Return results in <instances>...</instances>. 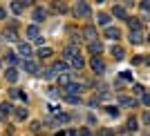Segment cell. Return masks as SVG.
Returning <instances> with one entry per match:
<instances>
[{"label": "cell", "mask_w": 150, "mask_h": 136, "mask_svg": "<svg viewBox=\"0 0 150 136\" xmlns=\"http://www.w3.org/2000/svg\"><path fill=\"white\" fill-rule=\"evenodd\" d=\"M74 16H76V18H90V16H92L90 5H88V2H79V5L74 7Z\"/></svg>", "instance_id": "obj_1"}, {"label": "cell", "mask_w": 150, "mask_h": 136, "mask_svg": "<svg viewBox=\"0 0 150 136\" xmlns=\"http://www.w3.org/2000/svg\"><path fill=\"white\" fill-rule=\"evenodd\" d=\"M90 67H92L94 74H99V76H101L103 72H105V62L101 60V58H96V56H94L92 60H90Z\"/></svg>", "instance_id": "obj_2"}, {"label": "cell", "mask_w": 150, "mask_h": 136, "mask_svg": "<svg viewBox=\"0 0 150 136\" xmlns=\"http://www.w3.org/2000/svg\"><path fill=\"white\" fill-rule=\"evenodd\" d=\"M63 56H65V60H69V62H72L74 58H79L81 54H79V49H76L74 45H67V47H65V51H63Z\"/></svg>", "instance_id": "obj_3"}, {"label": "cell", "mask_w": 150, "mask_h": 136, "mask_svg": "<svg viewBox=\"0 0 150 136\" xmlns=\"http://www.w3.org/2000/svg\"><path fill=\"white\" fill-rule=\"evenodd\" d=\"M81 92H83V85H76V83L65 87V94H67V96H81Z\"/></svg>", "instance_id": "obj_4"}, {"label": "cell", "mask_w": 150, "mask_h": 136, "mask_svg": "<svg viewBox=\"0 0 150 136\" xmlns=\"http://www.w3.org/2000/svg\"><path fill=\"white\" fill-rule=\"evenodd\" d=\"M18 54H20V56H23V58L27 60V58L31 56V47H29L27 43H20V45H18Z\"/></svg>", "instance_id": "obj_5"}, {"label": "cell", "mask_w": 150, "mask_h": 136, "mask_svg": "<svg viewBox=\"0 0 150 136\" xmlns=\"http://www.w3.org/2000/svg\"><path fill=\"white\" fill-rule=\"evenodd\" d=\"M141 40H144V31H141V29H134V31H130V43L139 45Z\"/></svg>", "instance_id": "obj_6"}, {"label": "cell", "mask_w": 150, "mask_h": 136, "mask_svg": "<svg viewBox=\"0 0 150 136\" xmlns=\"http://www.w3.org/2000/svg\"><path fill=\"white\" fill-rule=\"evenodd\" d=\"M83 36L88 38L90 43H94V38H96V29H94L92 25H88V27H85V29H83Z\"/></svg>", "instance_id": "obj_7"}, {"label": "cell", "mask_w": 150, "mask_h": 136, "mask_svg": "<svg viewBox=\"0 0 150 136\" xmlns=\"http://www.w3.org/2000/svg\"><path fill=\"white\" fill-rule=\"evenodd\" d=\"M23 69H25L27 74H36V72H38V67H36V62H34V60H25V62H23Z\"/></svg>", "instance_id": "obj_8"}, {"label": "cell", "mask_w": 150, "mask_h": 136, "mask_svg": "<svg viewBox=\"0 0 150 136\" xmlns=\"http://www.w3.org/2000/svg\"><path fill=\"white\" fill-rule=\"evenodd\" d=\"M45 9H34V13H31V18H34V22H43L45 20Z\"/></svg>", "instance_id": "obj_9"}, {"label": "cell", "mask_w": 150, "mask_h": 136, "mask_svg": "<svg viewBox=\"0 0 150 136\" xmlns=\"http://www.w3.org/2000/svg\"><path fill=\"white\" fill-rule=\"evenodd\" d=\"M105 36L110 38V40H117V38L121 36V31L117 29V27H108V29H105Z\"/></svg>", "instance_id": "obj_10"}, {"label": "cell", "mask_w": 150, "mask_h": 136, "mask_svg": "<svg viewBox=\"0 0 150 136\" xmlns=\"http://www.w3.org/2000/svg\"><path fill=\"white\" fill-rule=\"evenodd\" d=\"M7 81H9V83H16V81H18V69H13V67H9V69H7Z\"/></svg>", "instance_id": "obj_11"}, {"label": "cell", "mask_w": 150, "mask_h": 136, "mask_svg": "<svg viewBox=\"0 0 150 136\" xmlns=\"http://www.w3.org/2000/svg\"><path fill=\"white\" fill-rule=\"evenodd\" d=\"M96 22L103 25V27H110V16H108V13H99V16H96Z\"/></svg>", "instance_id": "obj_12"}, {"label": "cell", "mask_w": 150, "mask_h": 136, "mask_svg": "<svg viewBox=\"0 0 150 136\" xmlns=\"http://www.w3.org/2000/svg\"><path fill=\"white\" fill-rule=\"evenodd\" d=\"M13 116L18 118V121H25L27 118V109L25 107H16V109H13Z\"/></svg>", "instance_id": "obj_13"}, {"label": "cell", "mask_w": 150, "mask_h": 136, "mask_svg": "<svg viewBox=\"0 0 150 136\" xmlns=\"http://www.w3.org/2000/svg\"><path fill=\"white\" fill-rule=\"evenodd\" d=\"M27 36H29L31 40H38V38H40V36H38V27H36V25L27 27Z\"/></svg>", "instance_id": "obj_14"}, {"label": "cell", "mask_w": 150, "mask_h": 136, "mask_svg": "<svg viewBox=\"0 0 150 136\" xmlns=\"http://www.w3.org/2000/svg\"><path fill=\"white\" fill-rule=\"evenodd\" d=\"M90 51H92V54H101V51H103V45H101L99 40H94V43H90Z\"/></svg>", "instance_id": "obj_15"}, {"label": "cell", "mask_w": 150, "mask_h": 136, "mask_svg": "<svg viewBox=\"0 0 150 136\" xmlns=\"http://www.w3.org/2000/svg\"><path fill=\"white\" fill-rule=\"evenodd\" d=\"M112 56H114V60H121V58H123V49H121L119 45H112Z\"/></svg>", "instance_id": "obj_16"}, {"label": "cell", "mask_w": 150, "mask_h": 136, "mask_svg": "<svg viewBox=\"0 0 150 136\" xmlns=\"http://www.w3.org/2000/svg\"><path fill=\"white\" fill-rule=\"evenodd\" d=\"M25 7H27V2H13V5H11V11L13 13H23Z\"/></svg>", "instance_id": "obj_17"}, {"label": "cell", "mask_w": 150, "mask_h": 136, "mask_svg": "<svg viewBox=\"0 0 150 136\" xmlns=\"http://www.w3.org/2000/svg\"><path fill=\"white\" fill-rule=\"evenodd\" d=\"M121 105H123V107H137V100H134V98H128V96H123V98H121Z\"/></svg>", "instance_id": "obj_18"}, {"label": "cell", "mask_w": 150, "mask_h": 136, "mask_svg": "<svg viewBox=\"0 0 150 136\" xmlns=\"http://www.w3.org/2000/svg\"><path fill=\"white\" fill-rule=\"evenodd\" d=\"M128 25H130V31H134V29H141V22H139L137 18H128Z\"/></svg>", "instance_id": "obj_19"}, {"label": "cell", "mask_w": 150, "mask_h": 136, "mask_svg": "<svg viewBox=\"0 0 150 136\" xmlns=\"http://www.w3.org/2000/svg\"><path fill=\"white\" fill-rule=\"evenodd\" d=\"M114 16H117V18H128V13H125V7H114Z\"/></svg>", "instance_id": "obj_20"}, {"label": "cell", "mask_w": 150, "mask_h": 136, "mask_svg": "<svg viewBox=\"0 0 150 136\" xmlns=\"http://www.w3.org/2000/svg\"><path fill=\"white\" fill-rule=\"evenodd\" d=\"M58 85H61V87H67V85H72L69 76H65V74H63V76H58Z\"/></svg>", "instance_id": "obj_21"}, {"label": "cell", "mask_w": 150, "mask_h": 136, "mask_svg": "<svg viewBox=\"0 0 150 136\" xmlns=\"http://www.w3.org/2000/svg\"><path fill=\"white\" fill-rule=\"evenodd\" d=\"M45 78H47V81H52V78H54V76H56V69H54V67H50V69H45Z\"/></svg>", "instance_id": "obj_22"}, {"label": "cell", "mask_w": 150, "mask_h": 136, "mask_svg": "<svg viewBox=\"0 0 150 136\" xmlns=\"http://www.w3.org/2000/svg\"><path fill=\"white\" fill-rule=\"evenodd\" d=\"M54 69H56V72H65V69H67V62H65V60L56 62V65H54Z\"/></svg>", "instance_id": "obj_23"}, {"label": "cell", "mask_w": 150, "mask_h": 136, "mask_svg": "<svg viewBox=\"0 0 150 136\" xmlns=\"http://www.w3.org/2000/svg\"><path fill=\"white\" fill-rule=\"evenodd\" d=\"M38 56H40V58H47V56H52V49H50V47H45V49L38 51Z\"/></svg>", "instance_id": "obj_24"}, {"label": "cell", "mask_w": 150, "mask_h": 136, "mask_svg": "<svg viewBox=\"0 0 150 136\" xmlns=\"http://www.w3.org/2000/svg\"><path fill=\"white\" fill-rule=\"evenodd\" d=\"M132 94H137V96H144V87H141V85H134V87H132Z\"/></svg>", "instance_id": "obj_25"}, {"label": "cell", "mask_w": 150, "mask_h": 136, "mask_svg": "<svg viewBox=\"0 0 150 136\" xmlns=\"http://www.w3.org/2000/svg\"><path fill=\"white\" fill-rule=\"evenodd\" d=\"M5 38H7V40H16V31H13V29L5 31Z\"/></svg>", "instance_id": "obj_26"}, {"label": "cell", "mask_w": 150, "mask_h": 136, "mask_svg": "<svg viewBox=\"0 0 150 136\" xmlns=\"http://www.w3.org/2000/svg\"><path fill=\"white\" fill-rule=\"evenodd\" d=\"M67 121H69L67 114H58V116H56V123H67Z\"/></svg>", "instance_id": "obj_27"}, {"label": "cell", "mask_w": 150, "mask_h": 136, "mask_svg": "<svg viewBox=\"0 0 150 136\" xmlns=\"http://www.w3.org/2000/svg\"><path fill=\"white\" fill-rule=\"evenodd\" d=\"M72 65H74L76 69H81V67H83V58H81V56H79V58H74V60H72Z\"/></svg>", "instance_id": "obj_28"}, {"label": "cell", "mask_w": 150, "mask_h": 136, "mask_svg": "<svg viewBox=\"0 0 150 136\" xmlns=\"http://www.w3.org/2000/svg\"><path fill=\"white\" fill-rule=\"evenodd\" d=\"M105 109H108V114H110V116H114V118L119 116V109H117V107H105Z\"/></svg>", "instance_id": "obj_29"}, {"label": "cell", "mask_w": 150, "mask_h": 136, "mask_svg": "<svg viewBox=\"0 0 150 136\" xmlns=\"http://www.w3.org/2000/svg\"><path fill=\"white\" fill-rule=\"evenodd\" d=\"M65 98H67L69 103H72V105H76V103L81 100V96H67V94H65Z\"/></svg>", "instance_id": "obj_30"}, {"label": "cell", "mask_w": 150, "mask_h": 136, "mask_svg": "<svg viewBox=\"0 0 150 136\" xmlns=\"http://www.w3.org/2000/svg\"><path fill=\"white\" fill-rule=\"evenodd\" d=\"M16 60H18V54H7V62H11V65H13Z\"/></svg>", "instance_id": "obj_31"}, {"label": "cell", "mask_w": 150, "mask_h": 136, "mask_svg": "<svg viewBox=\"0 0 150 136\" xmlns=\"http://www.w3.org/2000/svg\"><path fill=\"white\" fill-rule=\"evenodd\" d=\"M141 103H144L146 107H150V94H144V96H141Z\"/></svg>", "instance_id": "obj_32"}, {"label": "cell", "mask_w": 150, "mask_h": 136, "mask_svg": "<svg viewBox=\"0 0 150 136\" xmlns=\"http://www.w3.org/2000/svg\"><path fill=\"white\" fill-rule=\"evenodd\" d=\"M128 130H137V121H134V118H130V121H128Z\"/></svg>", "instance_id": "obj_33"}, {"label": "cell", "mask_w": 150, "mask_h": 136, "mask_svg": "<svg viewBox=\"0 0 150 136\" xmlns=\"http://www.w3.org/2000/svg\"><path fill=\"white\" fill-rule=\"evenodd\" d=\"M0 109H2V114H9V111H11V109H13V107H11V105H9V103H5V105L0 107Z\"/></svg>", "instance_id": "obj_34"}, {"label": "cell", "mask_w": 150, "mask_h": 136, "mask_svg": "<svg viewBox=\"0 0 150 136\" xmlns=\"http://www.w3.org/2000/svg\"><path fill=\"white\" fill-rule=\"evenodd\" d=\"M141 9H144L146 13H150V2H141Z\"/></svg>", "instance_id": "obj_35"}, {"label": "cell", "mask_w": 150, "mask_h": 136, "mask_svg": "<svg viewBox=\"0 0 150 136\" xmlns=\"http://www.w3.org/2000/svg\"><path fill=\"white\" fill-rule=\"evenodd\" d=\"M144 123L150 125V111H146V114H144Z\"/></svg>", "instance_id": "obj_36"}, {"label": "cell", "mask_w": 150, "mask_h": 136, "mask_svg": "<svg viewBox=\"0 0 150 136\" xmlns=\"http://www.w3.org/2000/svg\"><path fill=\"white\" fill-rule=\"evenodd\" d=\"M121 78H123V81H130V72H121Z\"/></svg>", "instance_id": "obj_37"}, {"label": "cell", "mask_w": 150, "mask_h": 136, "mask_svg": "<svg viewBox=\"0 0 150 136\" xmlns=\"http://www.w3.org/2000/svg\"><path fill=\"white\" fill-rule=\"evenodd\" d=\"M81 136H92V134H90V130H81Z\"/></svg>", "instance_id": "obj_38"}, {"label": "cell", "mask_w": 150, "mask_h": 136, "mask_svg": "<svg viewBox=\"0 0 150 136\" xmlns=\"http://www.w3.org/2000/svg\"><path fill=\"white\" fill-rule=\"evenodd\" d=\"M5 16H7V11L2 9V7H0V18H5Z\"/></svg>", "instance_id": "obj_39"}, {"label": "cell", "mask_w": 150, "mask_h": 136, "mask_svg": "<svg viewBox=\"0 0 150 136\" xmlns=\"http://www.w3.org/2000/svg\"><path fill=\"white\" fill-rule=\"evenodd\" d=\"M56 136H65V134H63V132H58V134H56Z\"/></svg>", "instance_id": "obj_40"}, {"label": "cell", "mask_w": 150, "mask_h": 136, "mask_svg": "<svg viewBox=\"0 0 150 136\" xmlns=\"http://www.w3.org/2000/svg\"><path fill=\"white\" fill-rule=\"evenodd\" d=\"M0 121H2V111H0Z\"/></svg>", "instance_id": "obj_41"}, {"label": "cell", "mask_w": 150, "mask_h": 136, "mask_svg": "<svg viewBox=\"0 0 150 136\" xmlns=\"http://www.w3.org/2000/svg\"><path fill=\"white\" fill-rule=\"evenodd\" d=\"M0 67H2V62H0Z\"/></svg>", "instance_id": "obj_42"}, {"label": "cell", "mask_w": 150, "mask_h": 136, "mask_svg": "<svg viewBox=\"0 0 150 136\" xmlns=\"http://www.w3.org/2000/svg\"><path fill=\"white\" fill-rule=\"evenodd\" d=\"M148 40H150V36H148Z\"/></svg>", "instance_id": "obj_43"}]
</instances>
